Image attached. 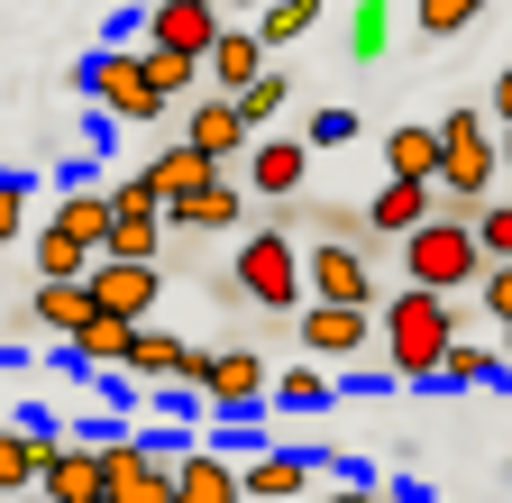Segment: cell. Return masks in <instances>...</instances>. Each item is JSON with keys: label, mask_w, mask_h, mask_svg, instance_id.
<instances>
[{"label": "cell", "mask_w": 512, "mask_h": 503, "mask_svg": "<svg viewBox=\"0 0 512 503\" xmlns=\"http://www.w3.org/2000/svg\"><path fill=\"white\" fill-rule=\"evenodd\" d=\"M458 330H467L458 293H439V284H403L394 302H384V366H394L403 385H439L448 339H458Z\"/></svg>", "instance_id": "6da1fadb"}, {"label": "cell", "mask_w": 512, "mask_h": 503, "mask_svg": "<svg viewBox=\"0 0 512 503\" xmlns=\"http://www.w3.org/2000/svg\"><path fill=\"white\" fill-rule=\"evenodd\" d=\"M485 266H494V257H485V238H476V211H448V202H439V211L403 238V275H412V284L476 293V284H485Z\"/></svg>", "instance_id": "7a4b0ae2"}, {"label": "cell", "mask_w": 512, "mask_h": 503, "mask_svg": "<svg viewBox=\"0 0 512 503\" xmlns=\"http://www.w3.org/2000/svg\"><path fill=\"white\" fill-rule=\"evenodd\" d=\"M229 293L293 321V311L311 302V266H302L293 229H275V220H266V229H247V238H238V257H229Z\"/></svg>", "instance_id": "3957f363"}, {"label": "cell", "mask_w": 512, "mask_h": 503, "mask_svg": "<svg viewBox=\"0 0 512 503\" xmlns=\"http://www.w3.org/2000/svg\"><path fill=\"white\" fill-rule=\"evenodd\" d=\"M503 174V119L494 110H448L439 119V202L448 211H476Z\"/></svg>", "instance_id": "277c9868"}, {"label": "cell", "mask_w": 512, "mask_h": 503, "mask_svg": "<svg viewBox=\"0 0 512 503\" xmlns=\"http://www.w3.org/2000/svg\"><path fill=\"white\" fill-rule=\"evenodd\" d=\"M83 92L101 101V119H119V129H147V119L174 110L156 92V74H147V46H101L92 65H83Z\"/></svg>", "instance_id": "5b68a950"}, {"label": "cell", "mask_w": 512, "mask_h": 503, "mask_svg": "<svg viewBox=\"0 0 512 503\" xmlns=\"http://www.w3.org/2000/svg\"><path fill=\"white\" fill-rule=\"evenodd\" d=\"M101 247H110V193H64L37 229V275H92Z\"/></svg>", "instance_id": "8992f818"}, {"label": "cell", "mask_w": 512, "mask_h": 503, "mask_svg": "<svg viewBox=\"0 0 512 503\" xmlns=\"http://www.w3.org/2000/svg\"><path fill=\"white\" fill-rule=\"evenodd\" d=\"M293 339L311 348V357H330V366H348V357H366L375 339H384V302H302L293 311Z\"/></svg>", "instance_id": "52a82bcc"}, {"label": "cell", "mask_w": 512, "mask_h": 503, "mask_svg": "<svg viewBox=\"0 0 512 503\" xmlns=\"http://www.w3.org/2000/svg\"><path fill=\"white\" fill-rule=\"evenodd\" d=\"M192 394H202V403H211L220 421H229V412L247 421L256 403H275V366L256 357V348H220V357L202 348V366H192Z\"/></svg>", "instance_id": "ba28073f"}, {"label": "cell", "mask_w": 512, "mask_h": 503, "mask_svg": "<svg viewBox=\"0 0 512 503\" xmlns=\"http://www.w3.org/2000/svg\"><path fill=\"white\" fill-rule=\"evenodd\" d=\"M101 503H174V458L147 439H101Z\"/></svg>", "instance_id": "9c48e42d"}, {"label": "cell", "mask_w": 512, "mask_h": 503, "mask_svg": "<svg viewBox=\"0 0 512 503\" xmlns=\"http://www.w3.org/2000/svg\"><path fill=\"white\" fill-rule=\"evenodd\" d=\"M92 302L147 321V311L165 302V266H156V257H92Z\"/></svg>", "instance_id": "30bf717a"}, {"label": "cell", "mask_w": 512, "mask_h": 503, "mask_svg": "<svg viewBox=\"0 0 512 503\" xmlns=\"http://www.w3.org/2000/svg\"><path fill=\"white\" fill-rule=\"evenodd\" d=\"M229 28V0H156L147 10V46H174V55H211Z\"/></svg>", "instance_id": "8fae6325"}, {"label": "cell", "mask_w": 512, "mask_h": 503, "mask_svg": "<svg viewBox=\"0 0 512 503\" xmlns=\"http://www.w3.org/2000/svg\"><path fill=\"white\" fill-rule=\"evenodd\" d=\"M238 165H247V193L293 202V193H302V174H311V138H275V129H256Z\"/></svg>", "instance_id": "7c38bea8"}, {"label": "cell", "mask_w": 512, "mask_h": 503, "mask_svg": "<svg viewBox=\"0 0 512 503\" xmlns=\"http://www.w3.org/2000/svg\"><path fill=\"white\" fill-rule=\"evenodd\" d=\"M430 211H439V183H430V174H384L375 202H366V229H375V238H412Z\"/></svg>", "instance_id": "4fadbf2b"}, {"label": "cell", "mask_w": 512, "mask_h": 503, "mask_svg": "<svg viewBox=\"0 0 512 503\" xmlns=\"http://www.w3.org/2000/svg\"><path fill=\"white\" fill-rule=\"evenodd\" d=\"M302 266H311V293H320V302H375V266L357 257V238L302 247Z\"/></svg>", "instance_id": "5bb4252c"}, {"label": "cell", "mask_w": 512, "mask_h": 503, "mask_svg": "<svg viewBox=\"0 0 512 503\" xmlns=\"http://www.w3.org/2000/svg\"><path fill=\"white\" fill-rule=\"evenodd\" d=\"M165 220H174V238H229L238 220H247V193L229 174H211L202 193H183V202H165Z\"/></svg>", "instance_id": "9a60e30c"}, {"label": "cell", "mask_w": 512, "mask_h": 503, "mask_svg": "<svg viewBox=\"0 0 512 503\" xmlns=\"http://www.w3.org/2000/svg\"><path fill=\"white\" fill-rule=\"evenodd\" d=\"M92 275H37V293H28V321L46 330V339H74L83 321H92Z\"/></svg>", "instance_id": "2e32d148"}, {"label": "cell", "mask_w": 512, "mask_h": 503, "mask_svg": "<svg viewBox=\"0 0 512 503\" xmlns=\"http://www.w3.org/2000/svg\"><path fill=\"white\" fill-rule=\"evenodd\" d=\"M46 458H55V430L0 421V494H37V485H46Z\"/></svg>", "instance_id": "e0dca14e"}, {"label": "cell", "mask_w": 512, "mask_h": 503, "mask_svg": "<svg viewBox=\"0 0 512 503\" xmlns=\"http://www.w3.org/2000/svg\"><path fill=\"white\" fill-rule=\"evenodd\" d=\"M183 138H192V147H211V156L229 165V156H247V138H256V129H247L238 92H211V101H192V110H183Z\"/></svg>", "instance_id": "ac0fdd59"}, {"label": "cell", "mask_w": 512, "mask_h": 503, "mask_svg": "<svg viewBox=\"0 0 512 503\" xmlns=\"http://www.w3.org/2000/svg\"><path fill=\"white\" fill-rule=\"evenodd\" d=\"M128 348H138V321H128V311H92V321L74 330V339H64V357H74V366H92V375H128Z\"/></svg>", "instance_id": "d6986e66"}, {"label": "cell", "mask_w": 512, "mask_h": 503, "mask_svg": "<svg viewBox=\"0 0 512 503\" xmlns=\"http://www.w3.org/2000/svg\"><path fill=\"white\" fill-rule=\"evenodd\" d=\"M238 485H247L256 503H293V494H311V485H348V476H320L311 458L275 449V458H247V467H238Z\"/></svg>", "instance_id": "ffe728a7"}, {"label": "cell", "mask_w": 512, "mask_h": 503, "mask_svg": "<svg viewBox=\"0 0 512 503\" xmlns=\"http://www.w3.org/2000/svg\"><path fill=\"white\" fill-rule=\"evenodd\" d=\"M37 494H46V503H101V449H92V439H55Z\"/></svg>", "instance_id": "44dd1931"}, {"label": "cell", "mask_w": 512, "mask_h": 503, "mask_svg": "<svg viewBox=\"0 0 512 503\" xmlns=\"http://www.w3.org/2000/svg\"><path fill=\"white\" fill-rule=\"evenodd\" d=\"M192 366H202V348L192 339H174V330H156V321H138V348H128V375H138V385H192Z\"/></svg>", "instance_id": "7402d4cb"}, {"label": "cell", "mask_w": 512, "mask_h": 503, "mask_svg": "<svg viewBox=\"0 0 512 503\" xmlns=\"http://www.w3.org/2000/svg\"><path fill=\"white\" fill-rule=\"evenodd\" d=\"M238 467L220 449H174V503H238Z\"/></svg>", "instance_id": "603a6c76"}, {"label": "cell", "mask_w": 512, "mask_h": 503, "mask_svg": "<svg viewBox=\"0 0 512 503\" xmlns=\"http://www.w3.org/2000/svg\"><path fill=\"white\" fill-rule=\"evenodd\" d=\"M266 55H275V46H266V37H256V28H238V10H229V28H220V46L202 55V65L220 74V92H247L256 74H266Z\"/></svg>", "instance_id": "cb8c5ba5"}, {"label": "cell", "mask_w": 512, "mask_h": 503, "mask_svg": "<svg viewBox=\"0 0 512 503\" xmlns=\"http://www.w3.org/2000/svg\"><path fill=\"white\" fill-rule=\"evenodd\" d=\"M147 174H156V193H165V202H183V193H202V183L220 174V156H211V147H192V138H174V147H156Z\"/></svg>", "instance_id": "d4e9b609"}, {"label": "cell", "mask_w": 512, "mask_h": 503, "mask_svg": "<svg viewBox=\"0 0 512 503\" xmlns=\"http://www.w3.org/2000/svg\"><path fill=\"white\" fill-rule=\"evenodd\" d=\"M330 394H339V375H330V357H311V348L275 375V403H284V412H320Z\"/></svg>", "instance_id": "484cf974"}, {"label": "cell", "mask_w": 512, "mask_h": 503, "mask_svg": "<svg viewBox=\"0 0 512 503\" xmlns=\"http://www.w3.org/2000/svg\"><path fill=\"white\" fill-rule=\"evenodd\" d=\"M494 375H512L503 366V339L485 348L476 330H458V339H448V366H439V385H494Z\"/></svg>", "instance_id": "4316f807"}, {"label": "cell", "mask_w": 512, "mask_h": 503, "mask_svg": "<svg viewBox=\"0 0 512 503\" xmlns=\"http://www.w3.org/2000/svg\"><path fill=\"white\" fill-rule=\"evenodd\" d=\"M384 174H430L439 183V129H421V119L394 129V138H384Z\"/></svg>", "instance_id": "83f0119b"}, {"label": "cell", "mask_w": 512, "mask_h": 503, "mask_svg": "<svg viewBox=\"0 0 512 503\" xmlns=\"http://www.w3.org/2000/svg\"><path fill=\"white\" fill-rule=\"evenodd\" d=\"M311 19H320V0H266V10H256V37L266 46H302Z\"/></svg>", "instance_id": "f1b7e54d"}, {"label": "cell", "mask_w": 512, "mask_h": 503, "mask_svg": "<svg viewBox=\"0 0 512 503\" xmlns=\"http://www.w3.org/2000/svg\"><path fill=\"white\" fill-rule=\"evenodd\" d=\"M284 101H293V83L266 65V74H256L247 92H238V110H247V129H275V119H284Z\"/></svg>", "instance_id": "f546056e"}, {"label": "cell", "mask_w": 512, "mask_h": 503, "mask_svg": "<svg viewBox=\"0 0 512 503\" xmlns=\"http://www.w3.org/2000/svg\"><path fill=\"white\" fill-rule=\"evenodd\" d=\"M384 19H394L384 0H357V10H348V55H357V65H375V55H384V37H394Z\"/></svg>", "instance_id": "4dcf8cb0"}, {"label": "cell", "mask_w": 512, "mask_h": 503, "mask_svg": "<svg viewBox=\"0 0 512 503\" xmlns=\"http://www.w3.org/2000/svg\"><path fill=\"white\" fill-rule=\"evenodd\" d=\"M485 10H494V0H421V28H430V37H458V28H476Z\"/></svg>", "instance_id": "1f68e13d"}, {"label": "cell", "mask_w": 512, "mask_h": 503, "mask_svg": "<svg viewBox=\"0 0 512 503\" xmlns=\"http://www.w3.org/2000/svg\"><path fill=\"white\" fill-rule=\"evenodd\" d=\"M476 238L485 257H512V202H476Z\"/></svg>", "instance_id": "d6a6232c"}, {"label": "cell", "mask_w": 512, "mask_h": 503, "mask_svg": "<svg viewBox=\"0 0 512 503\" xmlns=\"http://www.w3.org/2000/svg\"><path fill=\"white\" fill-rule=\"evenodd\" d=\"M10 238H28V183L0 174V247H10Z\"/></svg>", "instance_id": "836d02e7"}, {"label": "cell", "mask_w": 512, "mask_h": 503, "mask_svg": "<svg viewBox=\"0 0 512 503\" xmlns=\"http://www.w3.org/2000/svg\"><path fill=\"white\" fill-rule=\"evenodd\" d=\"M476 302L494 311V321H512V257H494V266H485V284H476Z\"/></svg>", "instance_id": "e575fe53"}, {"label": "cell", "mask_w": 512, "mask_h": 503, "mask_svg": "<svg viewBox=\"0 0 512 503\" xmlns=\"http://www.w3.org/2000/svg\"><path fill=\"white\" fill-rule=\"evenodd\" d=\"M302 138H311V147H348V138H357V110H311Z\"/></svg>", "instance_id": "d590c367"}, {"label": "cell", "mask_w": 512, "mask_h": 503, "mask_svg": "<svg viewBox=\"0 0 512 503\" xmlns=\"http://www.w3.org/2000/svg\"><path fill=\"white\" fill-rule=\"evenodd\" d=\"M311 229H320V238H357L366 220H357V211H311Z\"/></svg>", "instance_id": "8d00e7d4"}, {"label": "cell", "mask_w": 512, "mask_h": 503, "mask_svg": "<svg viewBox=\"0 0 512 503\" xmlns=\"http://www.w3.org/2000/svg\"><path fill=\"white\" fill-rule=\"evenodd\" d=\"M485 110H494V119H512V65L494 74V101H485Z\"/></svg>", "instance_id": "74e56055"}, {"label": "cell", "mask_w": 512, "mask_h": 503, "mask_svg": "<svg viewBox=\"0 0 512 503\" xmlns=\"http://www.w3.org/2000/svg\"><path fill=\"white\" fill-rule=\"evenodd\" d=\"M494 339H503V366H512V321H494Z\"/></svg>", "instance_id": "f35d334b"}, {"label": "cell", "mask_w": 512, "mask_h": 503, "mask_svg": "<svg viewBox=\"0 0 512 503\" xmlns=\"http://www.w3.org/2000/svg\"><path fill=\"white\" fill-rule=\"evenodd\" d=\"M229 10H238V19H256V10H266V0H229Z\"/></svg>", "instance_id": "ab89813d"}, {"label": "cell", "mask_w": 512, "mask_h": 503, "mask_svg": "<svg viewBox=\"0 0 512 503\" xmlns=\"http://www.w3.org/2000/svg\"><path fill=\"white\" fill-rule=\"evenodd\" d=\"M503 165H512V119H503Z\"/></svg>", "instance_id": "60d3db41"}]
</instances>
